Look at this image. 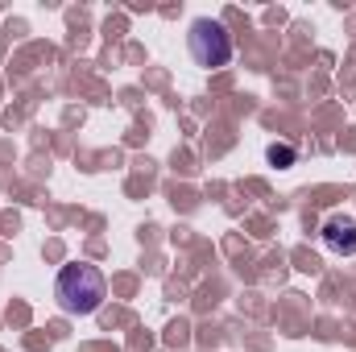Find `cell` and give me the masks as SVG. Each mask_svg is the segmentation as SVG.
I'll return each instance as SVG.
<instances>
[{
  "mask_svg": "<svg viewBox=\"0 0 356 352\" xmlns=\"http://www.w3.org/2000/svg\"><path fill=\"white\" fill-rule=\"evenodd\" d=\"M54 298L67 315H95L108 298V282L99 273V265L88 262H75V265H63L58 278H54Z\"/></svg>",
  "mask_w": 356,
  "mask_h": 352,
  "instance_id": "6da1fadb",
  "label": "cell"
},
{
  "mask_svg": "<svg viewBox=\"0 0 356 352\" xmlns=\"http://www.w3.org/2000/svg\"><path fill=\"white\" fill-rule=\"evenodd\" d=\"M266 158L277 166V170H290V166L298 162V150H294V145H286V141H273V145L266 150Z\"/></svg>",
  "mask_w": 356,
  "mask_h": 352,
  "instance_id": "277c9868",
  "label": "cell"
},
{
  "mask_svg": "<svg viewBox=\"0 0 356 352\" xmlns=\"http://www.w3.org/2000/svg\"><path fill=\"white\" fill-rule=\"evenodd\" d=\"M186 50H191L195 67L220 71V67L232 63V33H228L220 21L199 17V21H191V29H186Z\"/></svg>",
  "mask_w": 356,
  "mask_h": 352,
  "instance_id": "7a4b0ae2",
  "label": "cell"
},
{
  "mask_svg": "<svg viewBox=\"0 0 356 352\" xmlns=\"http://www.w3.org/2000/svg\"><path fill=\"white\" fill-rule=\"evenodd\" d=\"M319 237H323L327 253H336V257H353L356 253V216L353 211H332V216L323 220Z\"/></svg>",
  "mask_w": 356,
  "mask_h": 352,
  "instance_id": "3957f363",
  "label": "cell"
}]
</instances>
